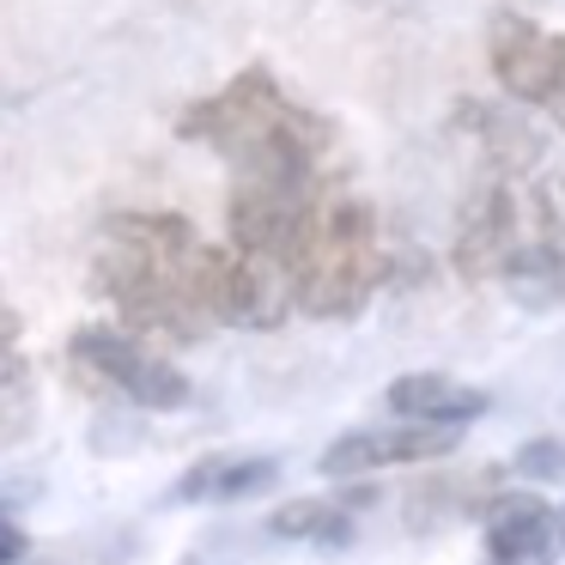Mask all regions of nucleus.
Masks as SVG:
<instances>
[{"mask_svg":"<svg viewBox=\"0 0 565 565\" xmlns=\"http://www.w3.org/2000/svg\"><path fill=\"white\" fill-rule=\"evenodd\" d=\"M220 244H201L183 213H110L92 249V292L147 341H207L220 329Z\"/></svg>","mask_w":565,"mask_h":565,"instance_id":"1","label":"nucleus"},{"mask_svg":"<svg viewBox=\"0 0 565 565\" xmlns=\"http://www.w3.org/2000/svg\"><path fill=\"white\" fill-rule=\"evenodd\" d=\"M177 135L207 147L213 159H225L237 177H329L334 128L317 110H305L298 98H286V86L268 67H244L220 92L195 98L177 116Z\"/></svg>","mask_w":565,"mask_h":565,"instance_id":"2","label":"nucleus"},{"mask_svg":"<svg viewBox=\"0 0 565 565\" xmlns=\"http://www.w3.org/2000/svg\"><path fill=\"white\" fill-rule=\"evenodd\" d=\"M456 274L499 280L516 305L547 310L565 298V232L547 195L523 189L516 171H499L468 195L456 225Z\"/></svg>","mask_w":565,"mask_h":565,"instance_id":"3","label":"nucleus"},{"mask_svg":"<svg viewBox=\"0 0 565 565\" xmlns=\"http://www.w3.org/2000/svg\"><path fill=\"white\" fill-rule=\"evenodd\" d=\"M383 280H390V249H383L377 213L347 189L322 183L286 256L292 310L317 322H347L377 298Z\"/></svg>","mask_w":565,"mask_h":565,"instance_id":"4","label":"nucleus"},{"mask_svg":"<svg viewBox=\"0 0 565 565\" xmlns=\"http://www.w3.org/2000/svg\"><path fill=\"white\" fill-rule=\"evenodd\" d=\"M67 359H74V371H86L92 383L128 395V402L147 407V414H177V407H189V377L164 353H152L147 334H135V329L86 322V329H74V341H67Z\"/></svg>","mask_w":565,"mask_h":565,"instance_id":"5","label":"nucleus"},{"mask_svg":"<svg viewBox=\"0 0 565 565\" xmlns=\"http://www.w3.org/2000/svg\"><path fill=\"white\" fill-rule=\"evenodd\" d=\"M487 55L499 86L516 104H535L547 116H565V38L559 31H541L523 13H499L487 25Z\"/></svg>","mask_w":565,"mask_h":565,"instance_id":"6","label":"nucleus"},{"mask_svg":"<svg viewBox=\"0 0 565 565\" xmlns=\"http://www.w3.org/2000/svg\"><path fill=\"white\" fill-rule=\"evenodd\" d=\"M462 444V426H426V419H402V426H365L347 431L322 450V475L329 480H359L377 468H414V462H438Z\"/></svg>","mask_w":565,"mask_h":565,"instance_id":"7","label":"nucleus"},{"mask_svg":"<svg viewBox=\"0 0 565 565\" xmlns=\"http://www.w3.org/2000/svg\"><path fill=\"white\" fill-rule=\"evenodd\" d=\"M480 529H487V565H553L559 553V516L535 492H499Z\"/></svg>","mask_w":565,"mask_h":565,"instance_id":"8","label":"nucleus"},{"mask_svg":"<svg viewBox=\"0 0 565 565\" xmlns=\"http://www.w3.org/2000/svg\"><path fill=\"white\" fill-rule=\"evenodd\" d=\"M390 407L402 419H426V426H468L492 407V395L444 377V371H407V377L390 383Z\"/></svg>","mask_w":565,"mask_h":565,"instance_id":"9","label":"nucleus"},{"mask_svg":"<svg viewBox=\"0 0 565 565\" xmlns=\"http://www.w3.org/2000/svg\"><path fill=\"white\" fill-rule=\"evenodd\" d=\"M274 475H280L274 456H207V462H195L183 480H177V499L232 504V499H249V492H268Z\"/></svg>","mask_w":565,"mask_h":565,"instance_id":"10","label":"nucleus"},{"mask_svg":"<svg viewBox=\"0 0 565 565\" xmlns=\"http://www.w3.org/2000/svg\"><path fill=\"white\" fill-rule=\"evenodd\" d=\"M268 529L286 541H329V547H347V541H353V516L329 499H286L280 511L268 516Z\"/></svg>","mask_w":565,"mask_h":565,"instance_id":"11","label":"nucleus"},{"mask_svg":"<svg viewBox=\"0 0 565 565\" xmlns=\"http://www.w3.org/2000/svg\"><path fill=\"white\" fill-rule=\"evenodd\" d=\"M25 383V347H19V317L0 292V390H19Z\"/></svg>","mask_w":565,"mask_h":565,"instance_id":"12","label":"nucleus"},{"mask_svg":"<svg viewBox=\"0 0 565 565\" xmlns=\"http://www.w3.org/2000/svg\"><path fill=\"white\" fill-rule=\"evenodd\" d=\"M565 468V450L553 438H541V444H529L523 456H516V475H559Z\"/></svg>","mask_w":565,"mask_h":565,"instance_id":"13","label":"nucleus"},{"mask_svg":"<svg viewBox=\"0 0 565 565\" xmlns=\"http://www.w3.org/2000/svg\"><path fill=\"white\" fill-rule=\"evenodd\" d=\"M31 553V541H25V529L13 523V516L0 511V565H19Z\"/></svg>","mask_w":565,"mask_h":565,"instance_id":"14","label":"nucleus"},{"mask_svg":"<svg viewBox=\"0 0 565 565\" xmlns=\"http://www.w3.org/2000/svg\"><path fill=\"white\" fill-rule=\"evenodd\" d=\"M559 541H565V516H559Z\"/></svg>","mask_w":565,"mask_h":565,"instance_id":"15","label":"nucleus"}]
</instances>
